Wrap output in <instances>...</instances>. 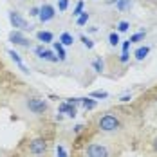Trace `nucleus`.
Masks as SVG:
<instances>
[{"instance_id":"obj_1","label":"nucleus","mask_w":157,"mask_h":157,"mask_svg":"<svg viewBox=\"0 0 157 157\" xmlns=\"http://www.w3.org/2000/svg\"><path fill=\"white\" fill-rule=\"evenodd\" d=\"M9 22H11V25L16 27V29H22V31H31L33 25L31 24H27V20L25 18H22V16L15 13V11H11L9 13Z\"/></svg>"},{"instance_id":"obj_2","label":"nucleus","mask_w":157,"mask_h":157,"mask_svg":"<svg viewBox=\"0 0 157 157\" xmlns=\"http://www.w3.org/2000/svg\"><path fill=\"white\" fill-rule=\"evenodd\" d=\"M117 126H119V121H117L114 116H110V114L103 116V117L99 119V128H101L103 132H114Z\"/></svg>"},{"instance_id":"obj_3","label":"nucleus","mask_w":157,"mask_h":157,"mask_svg":"<svg viewBox=\"0 0 157 157\" xmlns=\"http://www.w3.org/2000/svg\"><path fill=\"white\" fill-rule=\"evenodd\" d=\"M27 109L31 112H34V114H44L47 110V103L44 99H40V98H31L27 101Z\"/></svg>"},{"instance_id":"obj_4","label":"nucleus","mask_w":157,"mask_h":157,"mask_svg":"<svg viewBox=\"0 0 157 157\" xmlns=\"http://www.w3.org/2000/svg\"><path fill=\"white\" fill-rule=\"evenodd\" d=\"M87 155L89 157H109V150L101 144H89L87 148Z\"/></svg>"},{"instance_id":"obj_5","label":"nucleus","mask_w":157,"mask_h":157,"mask_svg":"<svg viewBox=\"0 0 157 157\" xmlns=\"http://www.w3.org/2000/svg\"><path fill=\"white\" fill-rule=\"evenodd\" d=\"M29 150H31V154H34V155H44L45 150H47V143H45V139H40L38 137V139H34L31 143Z\"/></svg>"},{"instance_id":"obj_6","label":"nucleus","mask_w":157,"mask_h":157,"mask_svg":"<svg viewBox=\"0 0 157 157\" xmlns=\"http://www.w3.org/2000/svg\"><path fill=\"white\" fill-rule=\"evenodd\" d=\"M9 40H11L15 45H24V47H29V45H31V42H29L22 33H18V31L11 33V34H9Z\"/></svg>"},{"instance_id":"obj_7","label":"nucleus","mask_w":157,"mask_h":157,"mask_svg":"<svg viewBox=\"0 0 157 157\" xmlns=\"http://www.w3.org/2000/svg\"><path fill=\"white\" fill-rule=\"evenodd\" d=\"M40 20L42 22H49V20H52L54 18V7L52 6H49V4H45L44 7H40Z\"/></svg>"},{"instance_id":"obj_8","label":"nucleus","mask_w":157,"mask_h":157,"mask_svg":"<svg viewBox=\"0 0 157 157\" xmlns=\"http://www.w3.org/2000/svg\"><path fill=\"white\" fill-rule=\"evenodd\" d=\"M9 56L13 58V62H15L16 65H18V67L24 71V72H29V69H27V67L22 63V58H20V54H18V52H15V51H9Z\"/></svg>"},{"instance_id":"obj_9","label":"nucleus","mask_w":157,"mask_h":157,"mask_svg":"<svg viewBox=\"0 0 157 157\" xmlns=\"http://www.w3.org/2000/svg\"><path fill=\"white\" fill-rule=\"evenodd\" d=\"M36 38L40 40V42H44V44H49V42H52V33H49V31H38L36 33Z\"/></svg>"},{"instance_id":"obj_10","label":"nucleus","mask_w":157,"mask_h":157,"mask_svg":"<svg viewBox=\"0 0 157 157\" xmlns=\"http://www.w3.org/2000/svg\"><path fill=\"white\" fill-rule=\"evenodd\" d=\"M60 44H62V45H72V44H74V36H72L71 33H62Z\"/></svg>"},{"instance_id":"obj_11","label":"nucleus","mask_w":157,"mask_h":157,"mask_svg":"<svg viewBox=\"0 0 157 157\" xmlns=\"http://www.w3.org/2000/svg\"><path fill=\"white\" fill-rule=\"evenodd\" d=\"M130 6H132V0H117V2H116V7H117L119 11L130 9Z\"/></svg>"},{"instance_id":"obj_12","label":"nucleus","mask_w":157,"mask_h":157,"mask_svg":"<svg viewBox=\"0 0 157 157\" xmlns=\"http://www.w3.org/2000/svg\"><path fill=\"white\" fill-rule=\"evenodd\" d=\"M148 52H150V47H146V45H144V47H139L136 51V58H137V60H144V58L148 56Z\"/></svg>"},{"instance_id":"obj_13","label":"nucleus","mask_w":157,"mask_h":157,"mask_svg":"<svg viewBox=\"0 0 157 157\" xmlns=\"http://www.w3.org/2000/svg\"><path fill=\"white\" fill-rule=\"evenodd\" d=\"M54 51L58 52V58H60L62 62L67 58V54H65V49H63V45L60 44V42H54Z\"/></svg>"},{"instance_id":"obj_14","label":"nucleus","mask_w":157,"mask_h":157,"mask_svg":"<svg viewBox=\"0 0 157 157\" xmlns=\"http://www.w3.org/2000/svg\"><path fill=\"white\" fill-rule=\"evenodd\" d=\"M81 105H83V109L90 110V109H94L96 107V101L94 99H89V98H83V99H81Z\"/></svg>"},{"instance_id":"obj_15","label":"nucleus","mask_w":157,"mask_h":157,"mask_svg":"<svg viewBox=\"0 0 157 157\" xmlns=\"http://www.w3.org/2000/svg\"><path fill=\"white\" fill-rule=\"evenodd\" d=\"M42 60H49V62H58V56H54V52H52V51H47V49H45V52H44Z\"/></svg>"},{"instance_id":"obj_16","label":"nucleus","mask_w":157,"mask_h":157,"mask_svg":"<svg viewBox=\"0 0 157 157\" xmlns=\"http://www.w3.org/2000/svg\"><path fill=\"white\" fill-rule=\"evenodd\" d=\"M144 36H146V33H136L134 36H130V44H134V42H141V40H144Z\"/></svg>"},{"instance_id":"obj_17","label":"nucleus","mask_w":157,"mask_h":157,"mask_svg":"<svg viewBox=\"0 0 157 157\" xmlns=\"http://www.w3.org/2000/svg\"><path fill=\"white\" fill-rule=\"evenodd\" d=\"M89 22V13L85 11V13H81V15L78 16V25H85Z\"/></svg>"},{"instance_id":"obj_18","label":"nucleus","mask_w":157,"mask_h":157,"mask_svg":"<svg viewBox=\"0 0 157 157\" xmlns=\"http://www.w3.org/2000/svg\"><path fill=\"white\" fill-rule=\"evenodd\" d=\"M109 42L112 44V45H117V44H119V34H117V33H110Z\"/></svg>"},{"instance_id":"obj_19","label":"nucleus","mask_w":157,"mask_h":157,"mask_svg":"<svg viewBox=\"0 0 157 157\" xmlns=\"http://www.w3.org/2000/svg\"><path fill=\"white\" fill-rule=\"evenodd\" d=\"M81 42H83V45L87 49H92L94 47V42L90 40V38H87V36H81Z\"/></svg>"},{"instance_id":"obj_20","label":"nucleus","mask_w":157,"mask_h":157,"mask_svg":"<svg viewBox=\"0 0 157 157\" xmlns=\"http://www.w3.org/2000/svg\"><path fill=\"white\" fill-rule=\"evenodd\" d=\"M128 27H130V24H128V22H125V20L117 24V29H119V33H125V31H128Z\"/></svg>"},{"instance_id":"obj_21","label":"nucleus","mask_w":157,"mask_h":157,"mask_svg":"<svg viewBox=\"0 0 157 157\" xmlns=\"http://www.w3.org/2000/svg\"><path fill=\"white\" fill-rule=\"evenodd\" d=\"M81 13H83V2H78V6L74 7V11H72V15H74V16H79Z\"/></svg>"},{"instance_id":"obj_22","label":"nucleus","mask_w":157,"mask_h":157,"mask_svg":"<svg viewBox=\"0 0 157 157\" xmlns=\"http://www.w3.org/2000/svg\"><path fill=\"white\" fill-rule=\"evenodd\" d=\"M78 103H81V98H69L67 99V105H71V107H76Z\"/></svg>"},{"instance_id":"obj_23","label":"nucleus","mask_w":157,"mask_h":157,"mask_svg":"<svg viewBox=\"0 0 157 157\" xmlns=\"http://www.w3.org/2000/svg\"><path fill=\"white\" fill-rule=\"evenodd\" d=\"M65 112H67V116H69V117H76V114H78L76 109H74V107H71V105H67V110H65Z\"/></svg>"},{"instance_id":"obj_24","label":"nucleus","mask_w":157,"mask_h":157,"mask_svg":"<svg viewBox=\"0 0 157 157\" xmlns=\"http://www.w3.org/2000/svg\"><path fill=\"white\" fill-rule=\"evenodd\" d=\"M92 98H101V99H105V98H109V94H107L105 90H96V92H92Z\"/></svg>"},{"instance_id":"obj_25","label":"nucleus","mask_w":157,"mask_h":157,"mask_svg":"<svg viewBox=\"0 0 157 157\" xmlns=\"http://www.w3.org/2000/svg\"><path fill=\"white\" fill-rule=\"evenodd\" d=\"M67 6H69V0H58V9L60 11H65Z\"/></svg>"},{"instance_id":"obj_26","label":"nucleus","mask_w":157,"mask_h":157,"mask_svg":"<svg viewBox=\"0 0 157 157\" xmlns=\"http://www.w3.org/2000/svg\"><path fill=\"white\" fill-rule=\"evenodd\" d=\"M94 69L98 71V72H101V71H103V62H101V58H98V60L94 62Z\"/></svg>"},{"instance_id":"obj_27","label":"nucleus","mask_w":157,"mask_h":157,"mask_svg":"<svg viewBox=\"0 0 157 157\" xmlns=\"http://www.w3.org/2000/svg\"><path fill=\"white\" fill-rule=\"evenodd\" d=\"M34 52H36V56H38V58H42V56H44V52H45V49H44V45H38V47L34 49Z\"/></svg>"},{"instance_id":"obj_28","label":"nucleus","mask_w":157,"mask_h":157,"mask_svg":"<svg viewBox=\"0 0 157 157\" xmlns=\"http://www.w3.org/2000/svg\"><path fill=\"white\" fill-rule=\"evenodd\" d=\"M56 154H58V157H67L65 150H63V146H56Z\"/></svg>"},{"instance_id":"obj_29","label":"nucleus","mask_w":157,"mask_h":157,"mask_svg":"<svg viewBox=\"0 0 157 157\" xmlns=\"http://www.w3.org/2000/svg\"><path fill=\"white\" fill-rule=\"evenodd\" d=\"M128 56H130V54H128V51H126V52H123V54H121V58H119V60H121L123 63H126V62H128Z\"/></svg>"},{"instance_id":"obj_30","label":"nucleus","mask_w":157,"mask_h":157,"mask_svg":"<svg viewBox=\"0 0 157 157\" xmlns=\"http://www.w3.org/2000/svg\"><path fill=\"white\" fill-rule=\"evenodd\" d=\"M29 15L31 16H38L40 15V9H38V7H31V13H29Z\"/></svg>"},{"instance_id":"obj_31","label":"nucleus","mask_w":157,"mask_h":157,"mask_svg":"<svg viewBox=\"0 0 157 157\" xmlns=\"http://www.w3.org/2000/svg\"><path fill=\"white\" fill-rule=\"evenodd\" d=\"M128 49H130V42H128V40H126L125 44H123V52H126V51H128Z\"/></svg>"},{"instance_id":"obj_32","label":"nucleus","mask_w":157,"mask_h":157,"mask_svg":"<svg viewBox=\"0 0 157 157\" xmlns=\"http://www.w3.org/2000/svg\"><path fill=\"white\" fill-rule=\"evenodd\" d=\"M65 110H67V103H62L60 105V112H65Z\"/></svg>"},{"instance_id":"obj_33","label":"nucleus","mask_w":157,"mask_h":157,"mask_svg":"<svg viewBox=\"0 0 157 157\" xmlns=\"http://www.w3.org/2000/svg\"><path fill=\"white\" fill-rule=\"evenodd\" d=\"M121 101H130V96H128V94L123 96V98H121Z\"/></svg>"},{"instance_id":"obj_34","label":"nucleus","mask_w":157,"mask_h":157,"mask_svg":"<svg viewBox=\"0 0 157 157\" xmlns=\"http://www.w3.org/2000/svg\"><path fill=\"white\" fill-rule=\"evenodd\" d=\"M81 128H83V125H78L76 128H74V132H81Z\"/></svg>"},{"instance_id":"obj_35","label":"nucleus","mask_w":157,"mask_h":157,"mask_svg":"<svg viewBox=\"0 0 157 157\" xmlns=\"http://www.w3.org/2000/svg\"><path fill=\"white\" fill-rule=\"evenodd\" d=\"M155 148H157V137H155Z\"/></svg>"}]
</instances>
